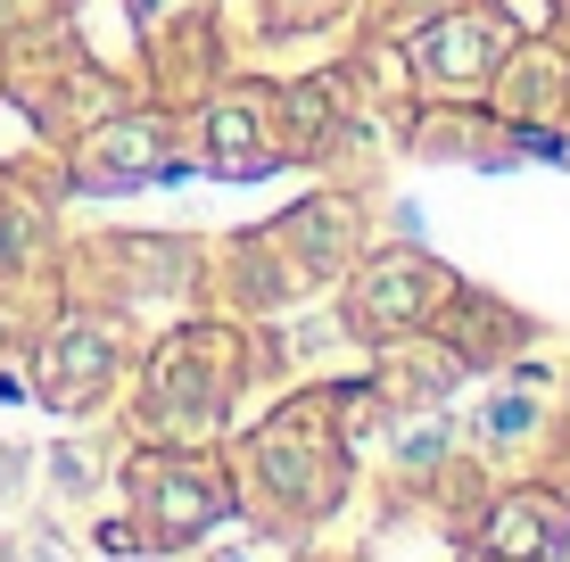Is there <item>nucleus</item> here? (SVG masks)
<instances>
[{"instance_id": "3", "label": "nucleus", "mask_w": 570, "mask_h": 562, "mask_svg": "<svg viewBox=\"0 0 570 562\" xmlns=\"http://www.w3.org/2000/svg\"><path fill=\"white\" fill-rule=\"evenodd\" d=\"M257 463H265V480H273L298 513H331V496H340V455H331V447H323V455L298 447V405L257 431Z\"/></svg>"}, {"instance_id": "7", "label": "nucleus", "mask_w": 570, "mask_h": 562, "mask_svg": "<svg viewBox=\"0 0 570 562\" xmlns=\"http://www.w3.org/2000/svg\"><path fill=\"white\" fill-rule=\"evenodd\" d=\"M157 158H166V132L157 125H116V132H100L91 141V166H83V183L91 190H125V183H141V174H157Z\"/></svg>"}, {"instance_id": "2", "label": "nucleus", "mask_w": 570, "mask_h": 562, "mask_svg": "<svg viewBox=\"0 0 570 562\" xmlns=\"http://www.w3.org/2000/svg\"><path fill=\"white\" fill-rule=\"evenodd\" d=\"M132 496H141V505L157 513V530H166V538H190V530H207V521H224V513H232L224 480H215L207 463H174V455L132 463Z\"/></svg>"}, {"instance_id": "10", "label": "nucleus", "mask_w": 570, "mask_h": 562, "mask_svg": "<svg viewBox=\"0 0 570 562\" xmlns=\"http://www.w3.org/2000/svg\"><path fill=\"white\" fill-rule=\"evenodd\" d=\"M529 422H538V397H497V405H488V414H480V431H488V438H497V447H504V438H521Z\"/></svg>"}, {"instance_id": "9", "label": "nucleus", "mask_w": 570, "mask_h": 562, "mask_svg": "<svg viewBox=\"0 0 570 562\" xmlns=\"http://www.w3.org/2000/svg\"><path fill=\"white\" fill-rule=\"evenodd\" d=\"M215 166H224V174H265V166H273L265 141H257V125H248L240 108L215 116Z\"/></svg>"}, {"instance_id": "11", "label": "nucleus", "mask_w": 570, "mask_h": 562, "mask_svg": "<svg viewBox=\"0 0 570 562\" xmlns=\"http://www.w3.org/2000/svg\"><path fill=\"white\" fill-rule=\"evenodd\" d=\"M157 9H166V0H132V17H141V26H157Z\"/></svg>"}, {"instance_id": "6", "label": "nucleus", "mask_w": 570, "mask_h": 562, "mask_svg": "<svg viewBox=\"0 0 570 562\" xmlns=\"http://www.w3.org/2000/svg\"><path fill=\"white\" fill-rule=\"evenodd\" d=\"M562 538H570L562 496H513V505H497V521H488V554H504V562H546Z\"/></svg>"}, {"instance_id": "1", "label": "nucleus", "mask_w": 570, "mask_h": 562, "mask_svg": "<svg viewBox=\"0 0 570 562\" xmlns=\"http://www.w3.org/2000/svg\"><path fill=\"white\" fill-rule=\"evenodd\" d=\"M232 373H240V356H232V339H224V332H190V339H174L166 356H157V373H149V414H157V422H174V431H207V422L224 414Z\"/></svg>"}, {"instance_id": "5", "label": "nucleus", "mask_w": 570, "mask_h": 562, "mask_svg": "<svg viewBox=\"0 0 570 562\" xmlns=\"http://www.w3.org/2000/svg\"><path fill=\"white\" fill-rule=\"evenodd\" d=\"M108 347L116 339L100 332V323H67V332L50 339V356H42V397L67 405V414H75V405H91V397L108 390V373H116Z\"/></svg>"}, {"instance_id": "4", "label": "nucleus", "mask_w": 570, "mask_h": 562, "mask_svg": "<svg viewBox=\"0 0 570 562\" xmlns=\"http://www.w3.org/2000/svg\"><path fill=\"white\" fill-rule=\"evenodd\" d=\"M446 289H455V282H446L430 257H405V248H397V257H381V265L364 274V289H356V323H364V332H397V323L430 315Z\"/></svg>"}, {"instance_id": "8", "label": "nucleus", "mask_w": 570, "mask_h": 562, "mask_svg": "<svg viewBox=\"0 0 570 562\" xmlns=\"http://www.w3.org/2000/svg\"><path fill=\"white\" fill-rule=\"evenodd\" d=\"M488 58V26L480 17H455V26H430L422 42H414V67L439 83V75H471Z\"/></svg>"}]
</instances>
